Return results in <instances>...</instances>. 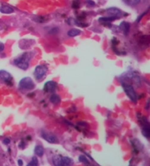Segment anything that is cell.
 Returning <instances> with one entry per match:
<instances>
[{
	"instance_id": "52a82bcc",
	"label": "cell",
	"mask_w": 150,
	"mask_h": 166,
	"mask_svg": "<svg viewBox=\"0 0 150 166\" xmlns=\"http://www.w3.org/2000/svg\"><path fill=\"white\" fill-rule=\"evenodd\" d=\"M139 121L142 127L141 130L143 135L146 138H149L150 135V126L149 122L146 118L143 117H142V119H140Z\"/></svg>"
},
{
	"instance_id": "ac0fdd59",
	"label": "cell",
	"mask_w": 150,
	"mask_h": 166,
	"mask_svg": "<svg viewBox=\"0 0 150 166\" xmlns=\"http://www.w3.org/2000/svg\"><path fill=\"white\" fill-rule=\"evenodd\" d=\"M79 160L80 162H82V163L85 164V165H89L90 164L89 159L84 155H80L79 157Z\"/></svg>"
},
{
	"instance_id": "cb8c5ba5",
	"label": "cell",
	"mask_w": 150,
	"mask_h": 166,
	"mask_svg": "<svg viewBox=\"0 0 150 166\" xmlns=\"http://www.w3.org/2000/svg\"><path fill=\"white\" fill-rule=\"evenodd\" d=\"M19 148H21V149H24V148H25V143H24V142L22 141L21 143H20V145H19Z\"/></svg>"
},
{
	"instance_id": "7402d4cb",
	"label": "cell",
	"mask_w": 150,
	"mask_h": 166,
	"mask_svg": "<svg viewBox=\"0 0 150 166\" xmlns=\"http://www.w3.org/2000/svg\"><path fill=\"white\" fill-rule=\"evenodd\" d=\"M79 2H76V1H74V2H73V7H74V8H79Z\"/></svg>"
},
{
	"instance_id": "6da1fadb",
	"label": "cell",
	"mask_w": 150,
	"mask_h": 166,
	"mask_svg": "<svg viewBox=\"0 0 150 166\" xmlns=\"http://www.w3.org/2000/svg\"><path fill=\"white\" fill-rule=\"evenodd\" d=\"M32 52H25L18 58L15 59L13 61V64L20 69L26 70L29 68V62L32 58Z\"/></svg>"
},
{
	"instance_id": "3957f363",
	"label": "cell",
	"mask_w": 150,
	"mask_h": 166,
	"mask_svg": "<svg viewBox=\"0 0 150 166\" xmlns=\"http://www.w3.org/2000/svg\"><path fill=\"white\" fill-rule=\"evenodd\" d=\"M18 87L21 89H25V90H32L35 87L33 80L29 77L23 78L19 81Z\"/></svg>"
},
{
	"instance_id": "9a60e30c",
	"label": "cell",
	"mask_w": 150,
	"mask_h": 166,
	"mask_svg": "<svg viewBox=\"0 0 150 166\" xmlns=\"http://www.w3.org/2000/svg\"><path fill=\"white\" fill-rule=\"evenodd\" d=\"M50 101L53 104H60V103H61V97L59 96L58 95L54 94V95H52L50 97Z\"/></svg>"
},
{
	"instance_id": "d6986e66",
	"label": "cell",
	"mask_w": 150,
	"mask_h": 166,
	"mask_svg": "<svg viewBox=\"0 0 150 166\" xmlns=\"http://www.w3.org/2000/svg\"><path fill=\"white\" fill-rule=\"evenodd\" d=\"M27 165L29 166H37L38 165V158L36 157H33L32 160L27 164Z\"/></svg>"
},
{
	"instance_id": "ffe728a7",
	"label": "cell",
	"mask_w": 150,
	"mask_h": 166,
	"mask_svg": "<svg viewBox=\"0 0 150 166\" xmlns=\"http://www.w3.org/2000/svg\"><path fill=\"white\" fill-rule=\"evenodd\" d=\"M34 20L35 21L38 22V23H43L44 21H46V19H44L43 18L40 16V17H37L35 18H34Z\"/></svg>"
},
{
	"instance_id": "8fae6325",
	"label": "cell",
	"mask_w": 150,
	"mask_h": 166,
	"mask_svg": "<svg viewBox=\"0 0 150 166\" xmlns=\"http://www.w3.org/2000/svg\"><path fill=\"white\" fill-rule=\"evenodd\" d=\"M119 27H120V29L122 30V33H123L124 35L127 36V35H128L129 30H130V24L127 23V22L126 21H122V23L120 24V25H119Z\"/></svg>"
},
{
	"instance_id": "484cf974",
	"label": "cell",
	"mask_w": 150,
	"mask_h": 166,
	"mask_svg": "<svg viewBox=\"0 0 150 166\" xmlns=\"http://www.w3.org/2000/svg\"><path fill=\"white\" fill-rule=\"evenodd\" d=\"M18 163L19 165H23V160H22V159H19L18 160Z\"/></svg>"
},
{
	"instance_id": "7a4b0ae2",
	"label": "cell",
	"mask_w": 150,
	"mask_h": 166,
	"mask_svg": "<svg viewBox=\"0 0 150 166\" xmlns=\"http://www.w3.org/2000/svg\"><path fill=\"white\" fill-rule=\"evenodd\" d=\"M52 162L54 165L57 166H68L73 163L71 158L68 157H63L61 155H55L52 158Z\"/></svg>"
},
{
	"instance_id": "277c9868",
	"label": "cell",
	"mask_w": 150,
	"mask_h": 166,
	"mask_svg": "<svg viewBox=\"0 0 150 166\" xmlns=\"http://www.w3.org/2000/svg\"><path fill=\"white\" fill-rule=\"evenodd\" d=\"M122 88H123L124 92H125V94L127 95V96L128 97L132 102L136 103L137 99L138 98H137L136 93H135L132 86H131L129 84H127V83H122Z\"/></svg>"
},
{
	"instance_id": "5bb4252c",
	"label": "cell",
	"mask_w": 150,
	"mask_h": 166,
	"mask_svg": "<svg viewBox=\"0 0 150 166\" xmlns=\"http://www.w3.org/2000/svg\"><path fill=\"white\" fill-rule=\"evenodd\" d=\"M35 154L38 157H43L44 154V149L40 145H37L35 148Z\"/></svg>"
},
{
	"instance_id": "30bf717a",
	"label": "cell",
	"mask_w": 150,
	"mask_h": 166,
	"mask_svg": "<svg viewBox=\"0 0 150 166\" xmlns=\"http://www.w3.org/2000/svg\"><path fill=\"white\" fill-rule=\"evenodd\" d=\"M106 12L109 16L114 17L116 19L119 18L122 15V11L116 7H110L106 10Z\"/></svg>"
},
{
	"instance_id": "603a6c76",
	"label": "cell",
	"mask_w": 150,
	"mask_h": 166,
	"mask_svg": "<svg viewBox=\"0 0 150 166\" xmlns=\"http://www.w3.org/2000/svg\"><path fill=\"white\" fill-rule=\"evenodd\" d=\"M4 45L2 43L0 42V52H1L2 51H4Z\"/></svg>"
},
{
	"instance_id": "d4e9b609",
	"label": "cell",
	"mask_w": 150,
	"mask_h": 166,
	"mask_svg": "<svg viewBox=\"0 0 150 166\" xmlns=\"http://www.w3.org/2000/svg\"><path fill=\"white\" fill-rule=\"evenodd\" d=\"M87 2L88 3V4L90 6H94V5H95V2H94V1H91V0H87Z\"/></svg>"
},
{
	"instance_id": "ba28073f",
	"label": "cell",
	"mask_w": 150,
	"mask_h": 166,
	"mask_svg": "<svg viewBox=\"0 0 150 166\" xmlns=\"http://www.w3.org/2000/svg\"><path fill=\"white\" fill-rule=\"evenodd\" d=\"M0 79L5 82L7 85L12 86V79L10 73L7 72L6 70H0Z\"/></svg>"
},
{
	"instance_id": "e0dca14e",
	"label": "cell",
	"mask_w": 150,
	"mask_h": 166,
	"mask_svg": "<svg viewBox=\"0 0 150 166\" xmlns=\"http://www.w3.org/2000/svg\"><path fill=\"white\" fill-rule=\"evenodd\" d=\"M122 1L129 6H135L140 2L141 0H122Z\"/></svg>"
},
{
	"instance_id": "9c48e42d",
	"label": "cell",
	"mask_w": 150,
	"mask_h": 166,
	"mask_svg": "<svg viewBox=\"0 0 150 166\" xmlns=\"http://www.w3.org/2000/svg\"><path fill=\"white\" fill-rule=\"evenodd\" d=\"M57 87V84L54 81H47L44 84L43 90L46 93H53L56 91Z\"/></svg>"
},
{
	"instance_id": "2e32d148",
	"label": "cell",
	"mask_w": 150,
	"mask_h": 166,
	"mask_svg": "<svg viewBox=\"0 0 150 166\" xmlns=\"http://www.w3.org/2000/svg\"><path fill=\"white\" fill-rule=\"evenodd\" d=\"M81 33V30L78 29H72L68 32V35L69 37H76L79 35Z\"/></svg>"
},
{
	"instance_id": "4fadbf2b",
	"label": "cell",
	"mask_w": 150,
	"mask_h": 166,
	"mask_svg": "<svg viewBox=\"0 0 150 166\" xmlns=\"http://www.w3.org/2000/svg\"><path fill=\"white\" fill-rule=\"evenodd\" d=\"M116 18L111 17V16H108V17H101L99 18V22L101 23L102 24H110L113 21L116 20Z\"/></svg>"
},
{
	"instance_id": "8992f818",
	"label": "cell",
	"mask_w": 150,
	"mask_h": 166,
	"mask_svg": "<svg viewBox=\"0 0 150 166\" xmlns=\"http://www.w3.org/2000/svg\"><path fill=\"white\" fill-rule=\"evenodd\" d=\"M48 72V68L44 65H38L35 68L34 71V76L36 80L40 81L46 76Z\"/></svg>"
},
{
	"instance_id": "5b68a950",
	"label": "cell",
	"mask_w": 150,
	"mask_h": 166,
	"mask_svg": "<svg viewBox=\"0 0 150 166\" xmlns=\"http://www.w3.org/2000/svg\"><path fill=\"white\" fill-rule=\"evenodd\" d=\"M41 137H42L45 140H46V141L50 143H60L58 138H57L54 133L47 131V130H43L42 131H41Z\"/></svg>"
},
{
	"instance_id": "7c38bea8",
	"label": "cell",
	"mask_w": 150,
	"mask_h": 166,
	"mask_svg": "<svg viewBox=\"0 0 150 166\" xmlns=\"http://www.w3.org/2000/svg\"><path fill=\"white\" fill-rule=\"evenodd\" d=\"M0 12L4 14H10L14 12V10L8 5H1L0 7Z\"/></svg>"
},
{
	"instance_id": "44dd1931",
	"label": "cell",
	"mask_w": 150,
	"mask_h": 166,
	"mask_svg": "<svg viewBox=\"0 0 150 166\" xmlns=\"http://www.w3.org/2000/svg\"><path fill=\"white\" fill-rule=\"evenodd\" d=\"M10 143V140L9 138H4V139L3 140V143H4V144L8 145Z\"/></svg>"
}]
</instances>
